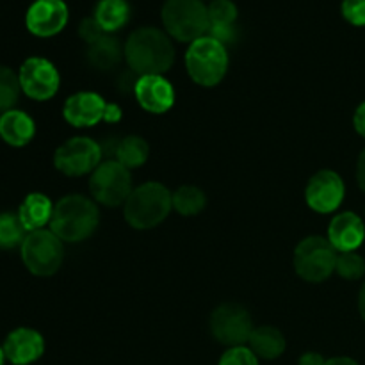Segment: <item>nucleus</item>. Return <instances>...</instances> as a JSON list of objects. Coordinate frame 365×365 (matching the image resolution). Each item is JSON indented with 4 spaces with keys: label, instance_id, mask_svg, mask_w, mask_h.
I'll use <instances>...</instances> for the list:
<instances>
[{
    "label": "nucleus",
    "instance_id": "obj_1",
    "mask_svg": "<svg viewBox=\"0 0 365 365\" xmlns=\"http://www.w3.org/2000/svg\"><path fill=\"white\" fill-rule=\"evenodd\" d=\"M125 59L135 75H163L175 61L173 43L166 32L143 27L132 32L125 43Z\"/></svg>",
    "mask_w": 365,
    "mask_h": 365
},
{
    "label": "nucleus",
    "instance_id": "obj_2",
    "mask_svg": "<svg viewBox=\"0 0 365 365\" xmlns=\"http://www.w3.org/2000/svg\"><path fill=\"white\" fill-rule=\"evenodd\" d=\"M100 214L95 202L82 195H70L53 205L50 230L64 242H81L91 237Z\"/></svg>",
    "mask_w": 365,
    "mask_h": 365
},
{
    "label": "nucleus",
    "instance_id": "obj_3",
    "mask_svg": "<svg viewBox=\"0 0 365 365\" xmlns=\"http://www.w3.org/2000/svg\"><path fill=\"white\" fill-rule=\"evenodd\" d=\"M173 209V195L159 182H146L130 192L125 202V220L135 230H150Z\"/></svg>",
    "mask_w": 365,
    "mask_h": 365
},
{
    "label": "nucleus",
    "instance_id": "obj_4",
    "mask_svg": "<svg viewBox=\"0 0 365 365\" xmlns=\"http://www.w3.org/2000/svg\"><path fill=\"white\" fill-rule=\"evenodd\" d=\"M185 68L196 84L214 88L223 81L228 70V53L221 41L203 36L189 45L185 52Z\"/></svg>",
    "mask_w": 365,
    "mask_h": 365
},
{
    "label": "nucleus",
    "instance_id": "obj_5",
    "mask_svg": "<svg viewBox=\"0 0 365 365\" xmlns=\"http://www.w3.org/2000/svg\"><path fill=\"white\" fill-rule=\"evenodd\" d=\"M163 24L171 38L192 43L209 32V9L202 0H166Z\"/></svg>",
    "mask_w": 365,
    "mask_h": 365
},
{
    "label": "nucleus",
    "instance_id": "obj_6",
    "mask_svg": "<svg viewBox=\"0 0 365 365\" xmlns=\"http://www.w3.org/2000/svg\"><path fill=\"white\" fill-rule=\"evenodd\" d=\"M337 257V250L331 246L328 239L310 235L296 246L294 269L305 282L319 284L335 271Z\"/></svg>",
    "mask_w": 365,
    "mask_h": 365
},
{
    "label": "nucleus",
    "instance_id": "obj_7",
    "mask_svg": "<svg viewBox=\"0 0 365 365\" xmlns=\"http://www.w3.org/2000/svg\"><path fill=\"white\" fill-rule=\"evenodd\" d=\"M20 248L25 267L36 277H52L63 264V241L52 230L29 232Z\"/></svg>",
    "mask_w": 365,
    "mask_h": 365
},
{
    "label": "nucleus",
    "instance_id": "obj_8",
    "mask_svg": "<svg viewBox=\"0 0 365 365\" xmlns=\"http://www.w3.org/2000/svg\"><path fill=\"white\" fill-rule=\"evenodd\" d=\"M93 198L106 207H118L125 203L134 191L130 171L118 160H106L100 164L89 178Z\"/></svg>",
    "mask_w": 365,
    "mask_h": 365
},
{
    "label": "nucleus",
    "instance_id": "obj_9",
    "mask_svg": "<svg viewBox=\"0 0 365 365\" xmlns=\"http://www.w3.org/2000/svg\"><path fill=\"white\" fill-rule=\"evenodd\" d=\"M102 160V148L91 138H71L53 153V164L68 177H82L93 173Z\"/></svg>",
    "mask_w": 365,
    "mask_h": 365
},
{
    "label": "nucleus",
    "instance_id": "obj_10",
    "mask_svg": "<svg viewBox=\"0 0 365 365\" xmlns=\"http://www.w3.org/2000/svg\"><path fill=\"white\" fill-rule=\"evenodd\" d=\"M210 331L214 339L228 348L248 344L253 331L252 317L245 307L237 303H223L210 316Z\"/></svg>",
    "mask_w": 365,
    "mask_h": 365
},
{
    "label": "nucleus",
    "instance_id": "obj_11",
    "mask_svg": "<svg viewBox=\"0 0 365 365\" xmlns=\"http://www.w3.org/2000/svg\"><path fill=\"white\" fill-rule=\"evenodd\" d=\"M21 91L32 100L45 102L57 93L61 84V77L57 68L43 57H29L20 68Z\"/></svg>",
    "mask_w": 365,
    "mask_h": 365
},
{
    "label": "nucleus",
    "instance_id": "obj_12",
    "mask_svg": "<svg viewBox=\"0 0 365 365\" xmlns=\"http://www.w3.org/2000/svg\"><path fill=\"white\" fill-rule=\"evenodd\" d=\"M344 182L331 170H321L309 180L305 189L307 205L317 214H330L344 200Z\"/></svg>",
    "mask_w": 365,
    "mask_h": 365
},
{
    "label": "nucleus",
    "instance_id": "obj_13",
    "mask_svg": "<svg viewBox=\"0 0 365 365\" xmlns=\"http://www.w3.org/2000/svg\"><path fill=\"white\" fill-rule=\"evenodd\" d=\"M29 32L38 38L56 36L66 27L68 7L63 0H36L25 16Z\"/></svg>",
    "mask_w": 365,
    "mask_h": 365
},
{
    "label": "nucleus",
    "instance_id": "obj_14",
    "mask_svg": "<svg viewBox=\"0 0 365 365\" xmlns=\"http://www.w3.org/2000/svg\"><path fill=\"white\" fill-rule=\"evenodd\" d=\"M134 95L139 106L152 114H164L173 107L175 89L163 75H143L135 81Z\"/></svg>",
    "mask_w": 365,
    "mask_h": 365
},
{
    "label": "nucleus",
    "instance_id": "obj_15",
    "mask_svg": "<svg viewBox=\"0 0 365 365\" xmlns=\"http://www.w3.org/2000/svg\"><path fill=\"white\" fill-rule=\"evenodd\" d=\"M106 100L93 91H81L71 95L64 102L63 116L70 125L77 128L93 127L103 120L106 114Z\"/></svg>",
    "mask_w": 365,
    "mask_h": 365
},
{
    "label": "nucleus",
    "instance_id": "obj_16",
    "mask_svg": "<svg viewBox=\"0 0 365 365\" xmlns=\"http://www.w3.org/2000/svg\"><path fill=\"white\" fill-rule=\"evenodd\" d=\"M45 351V341L41 334L32 328H16L7 335L4 342L6 359L14 365H29L41 359Z\"/></svg>",
    "mask_w": 365,
    "mask_h": 365
},
{
    "label": "nucleus",
    "instance_id": "obj_17",
    "mask_svg": "<svg viewBox=\"0 0 365 365\" xmlns=\"http://www.w3.org/2000/svg\"><path fill=\"white\" fill-rule=\"evenodd\" d=\"M365 239V227L355 212H342L331 220L328 241L337 252H355Z\"/></svg>",
    "mask_w": 365,
    "mask_h": 365
},
{
    "label": "nucleus",
    "instance_id": "obj_18",
    "mask_svg": "<svg viewBox=\"0 0 365 365\" xmlns=\"http://www.w3.org/2000/svg\"><path fill=\"white\" fill-rule=\"evenodd\" d=\"M36 125L24 110L11 109L0 116V138L11 146H25L32 141Z\"/></svg>",
    "mask_w": 365,
    "mask_h": 365
},
{
    "label": "nucleus",
    "instance_id": "obj_19",
    "mask_svg": "<svg viewBox=\"0 0 365 365\" xmlns=\"http://www.w3.org/2000/svg\"><path fill=\"white\" fill-rule=\"evenodd\" d=\"M209 9V36L225 45L234 39V24L237 20V7L232 0H212Z\"/></svg>",
    "mask_w": 365,
    "mask_h": 365
},
{
    "label": "nucleus",
    "instance_id": "obj_20",
    "mask_svg": "<svg viewBox=\"0 0 365 365\" xmlns=\"http://www.w3.org/2000/svg\"><path fill=\"white\" fill-rule=\"evenodd\" d=\"M53 205L48 200V196L41 195V192H31L18 210V217H20L21 225L27 232L43 230L46 223L50 225L52 220Z\"/></svg>",
    "mask_w": 365,
    "mask_h": 365
},
{
    "label": "nucleus",
    "instance_id": "obj_21",
    "mask_svg": "<svg viewBox=\"0 0 365 365\" xmlns=\"http://www.w3.org/2000/svg\"><path fill=\"white\" fill-rule=\"evenodd\" d=\"M125 56V46L120 45V39L110 34H103L98 41L89 45L88 61L95 70L109 71L120 64Z\"/></svg>",
    "mask_w": 365,
    "mask_h": 365
},
{
    "label": "nucleus",
    "instance_id": "obj_22",
    "mask_svg": "<svg viewBox=\"0 0 365 365\" xmlns=\"http://www.w3.org/2000/svg\"><path fill=\"white\" fill-rule=\"evenodd\" d=\"M248 348L255 353L257 359L274 360L285 351V337L274 327L253 328L252 335H250Z\"/></svg>",
    "mask_w": 365,
    "mask_h": 365
},
{
    "label": "nucleus",
    "instance_id": "obj_23",
    "mask_svg": "<svg viewBox=\"0 0 365 365\" xmlns=\"http://www.w3.org/2000/svg\"><path fill=\"white\" fill-rule=\"evenodd\" d=\"M130 16V7L127 0H100L95 9V20L106 34L116 32L123 27Z\"/></svg>",
    "mask_w": 365,
    "mask_h": 365
},
{
    "label": "nucleus",
    "instance_id": "obj_24",
    "mask_svg": "<svg viewBox=\"0 0 365 365\" xmlns=\"http://www.w3.org/2000/svg\"><path fill=\"white\" fill-rule=\"evenodd\" d=\"M114 153H116V160L121 166H125L127 170H134V168L143 166L146 163L150 148L148 143L139 135H127L118 143Z\"/></svg>",
    "mask_w": 365,
    "mask_h": 365
},
{
    "label": "nucleus",
    "instance_id": "obj_25",
    "mask_svg": "<svg viewBox=\"0 0 365 365\" xmlns=\"http://www.w3.org/2000/svg\"><path fill=\"white\" fill-rule=\"evenodd\" d=\"M205 205V192L196 185H182L173 192V209L182 216H196Z\"/></svg>",
    "mask_w": 365,
    "mask_h": 365
},
{
    "label": "nucleus",
    "instance_id": "obj_26",
    "mask_svg": "<svg viewBox=\"0 0 365 365\" xmlns=\"http://www.w3.org/2000/svg\"><path fill=\"white\" fill-rule=\"evenodd\" d=\"M29 232L21 225L18 214L2 212L0 214V248L13 250L24 245Z\"/></svg>",
    "mask_w": 365,
    "mask_h": 365
},
{
    "label": "nucleus",
    "instance_id": "obj_27",
    "mask_svg": "<svg viewBox=\"0 0 365 365\" xmlns=\"http://www.w3.org/2000/svg\"><path fill=\"white\" fill-rule=\"evenodd\" d=\"M20 78L11 68L0 66V113H7L13 109L14 103L20 98Z\"/></svg>",
    "mask_w": 365,
    "mask_h": 365
},
{
    "label": "nucleus",
    "instance_id": "obj_28",
    "mask_svg": "<svg viewBox=\"0 0 365 365\" xmlns=\"http://www.w3.org/2000/svg\"><path fill=\"white\" fill-rule=\"evenodd\" d=\"M335 271L346 280H359L365 273V260L359 253L344 252L337 257V266Z\"/></svg>",
    "mask_w": 365,
    "mask_h": 365
},
{
    "label": "nucleus",
    "instance_id": "obj_29",
    "mask_svg": "<svg viewBox=\"0 0 365 365\" xmlns=\"http://www.w3.org/2000/svg\"><path fill=\"white\" fill-rule=\"evenodd\" d=\"M220 365H259V359L250 348L237 346V348H228L223 353Z\"/></svg>",
    "mask_w": 365,
    "mask_h": 365
},
{
    "label": "nucleus",
    "instance_id": "obj_30",
    "mask_svg": "<svg viewBox=\"0 0 365 365\" xmlns=\"http://www.w3.org/2000/svg\"><path fill=\"white\" fill-rule=\"evenodd\" d=\"M342 16L351 25H365V0H344L342 2Z\"/></svg>",
    "mask_w": 365,
    "mask_h": 365
},
{
    "label": "nucleus",
    "instance_id": "obj_31",
    "mask_svg": "<svg viewBox=\"0 0 365 365\" xmlns=\"http://www.w3.org/2000/svg\"><path fill=\"white\" fill-rule=\"evenodd\" d=\"M103 34H106V32H103V29L100 27L98 21H96L95 18H86V20H82L81 25H78V36H81L86 43H89V45L98 41Z\"/></svg>",
    "mask_w": 365,
    "mask_h": 365
},
{
    "label": "nucleus",
    "instance_id": "obj_32",
    "mask_svg": "<svg viewBox=\"0 0 365 365\" xmlns=\"http://www.w3.org/2000/svg\"><path fill=\"white\" fill-rule=\"evenodd\" d=\"M353 125H355V130L359 132V134L362 135V138H365V102L360 103L359 109L355 110Z\"/></svg>",
    "mask_w": 365,
    "mask_h": 365
},
{
    "label": "nucleus",
    "instance_id": "obj_33",
    "mask_svg": "<svg viewBox=\"0 0 365 365\" xmlns=\"http://www.w3.org/2000/svg\"><path fill=\"white\" fill-rule=\"evenodd\" d=\"M103 120L109 121V123H116L121 120V109L116 103H107L106 114H103Z\"/></svg>",
    "mask_w": 365,
    "mask_h": 365
},
{
    "label": "nucleus",
    "instance_id": "obj_34",
    "mask_svg": "<svg viewBox=\"0 0 365 365\" xmlns=\"http://www.w3.org/2000/svg\"><path fill=\"white\" fill-rule=\"evenodd\" d=\"M324 364H327V360H324L319 353H312V351L302 355V359H299L298 362V365H324Z\"/></svg>",
    "mask_w": 365,
    "mask_h": 365
},
{
    "label": "nucleus",
    "instance_id": "obj_35",
    "mask_svg": "<svg viewBox=\"0 0 365 365\" xmlns=\"http://www.w3.org/2000/svg\"><path fill=\"white\" fill-rule=\"evenodd\" d=\"M356 182H359L360 189L365 192V150L360 153L359 163H356Z\"/></svg>",
    "mask_w": 365,
    "mask_h": 365
},
{
    "label": "nucleus",
    "instance_id": "obj_36",
    "mask_svg": "<svg viewBox=\"0 0 365 365\" xmlns=\"http://www.w3.org/2000/svg\"><path fill=\"white\" fill-rule=\"evenodd\" d=\"M324 365H359L353 359H348V356H335V359L327 360Z\"/></svg>",
    "mask_w": 365,
    "mask_h": 365
},
{
    "label": "nucleus",
    "instance_id": "obj_37",
    "mask_svg": "<svg viewBox=\"0 0 365 365\" xmlns=\"http://www.w3.org/2000/svg\"><path fill=\"white\" fill-rule=\"evenodd\" d=\"M359 310H360V316L365 321V284L360 289V296H359Z\"/></svg>",
    "mask_w": 365,
    "mask_h": 365
},
{
    "label": "nucleus",
    "instance_id": "obj_38",
    "mask_svg": "<svg viewBox=\"0 0 365 365\" xmlns=\"http://www.w3.org/2000/svg\"><path fill=\"white\" fill-rule=\"evenodd\" d=\"M4 360H6V353H4V348H0V365H4Z\"/></svg>",
    "mask_w": 365,
    "mask_h": 365
}]
</instances>
